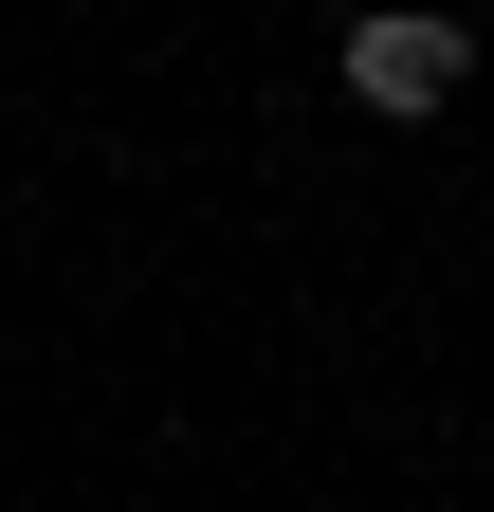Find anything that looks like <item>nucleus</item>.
<instances>
[{
    "label": "nucleus",
    "instance_id": "1",
    "mask_svg": "<svg viewBox=\"0 0 494 512\" xmlns=\"http://www.w3.org/2000/svg\"><path fill=\"white\" fill-rule=\"evenodd\" d=\"M458 74H476L458 19H366V37H348V92H366V110H440Z\"/></svg>",
    "mask_w": 494,
    "mask_h": 512
}]
</instances>
